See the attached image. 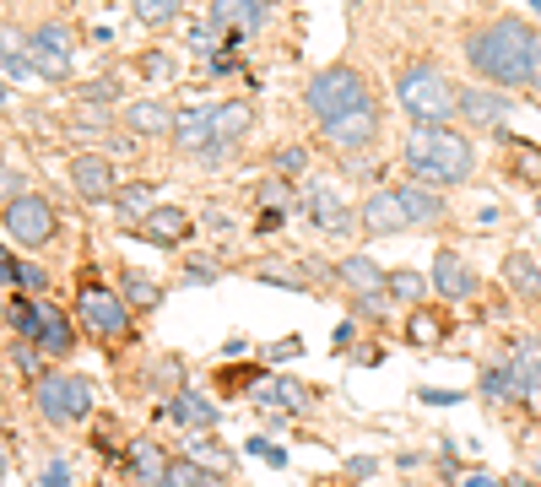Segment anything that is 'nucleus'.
Masks as SVG:
<instances>
[{"instance_id":"obj_51","label":"nucleus","mask_w":541,"mask_h":487,"mask_svg":"<svg viewBox=\"0 0 541 487\" xmlns=\"http://www.w3.org/2000/svg\"><path fill=\"white\" fill-rule=\"evenodd\" d=\"M0 282L17 287V255H6V249H0Z\"/></svg>"},{"instance_id":"obj_11","label":"nucleus","mask_w":541,"mask_h":487,"mask_svg":"<svg viewBox=\"0 0 541 487\" xmlns=\"http://www.w3.org/2000/svg\"><path fill=\"white\" fill-rule=\"evenodd\" d=\"M298 206H303V217H309L320 233H347V228H358V212L347 206V195H341L336 184H325V179L303 184Z\"/></svg>"},{"instance_id":"obj_46","label":"nucleus","mask_w":541,"mask_h":487,"mask_svg":"<svg viewBox=\"0 0 541 487\" xmlns=\"http://www.w3.org/2000/svg\"><path fill=\"white\" fill-rule=\"evenodd\" d=\"M217 271L222 266H211V260H190V266H184V282H217Z\"/></svg>"},{"instance_id":"obj_43","label":"nucleus","mask_w":541,"mask_h":487,"mask_svg":"<svg viewBox=\"0 0 541 487\" xmlns=\"http://www.w3.org/2000/svg\"><path fill=\"white\" fill-rule=\"evenodd\" d=\"M293 352H303V336H282L276 347L260 352V363H282V358H293Z\"/></svg>"},{"instance_id":"obj_57","label":"nucleus","mask_w":541,"mask_h":487,"mask_svg":"<svg viewBox=\"0 0 541 487\" xmlns=\"http://www.w3.org/2000/svg\"><path fill=\"white\" fill-rule=\"evenodd\" d=\"M504 487H531V482H525V477H514V482H504Z\"/></svg>"},{"instance_id":"obj_9","label":"nucleus","mask_w":541,"mask_h":487,"mask_svg":"<svg viewBox=\"0 0 541 487\" xmlns=\"http://www.w3.org/2000/svg\"><path fill=\"white\" fill-rule=\"evenodd\" d=\"M71 28H60V22H44V28L28 33V65L33 76H44V82H71Z\"/></svg>"},{"instance_id":"obj_54","label":"nucleus","mask_w":541,"mask_h":487,"mask_svg":"<svg viewBox=\"0 0 541 487\" xmlns=\"http://www.w3.org/2000/svg\"><path fill=\"white\" fill-rule=\"evenodd\" d=\"M466 487H498V482L487 477V471H471V477H466Z\"/></svg>"},{"instance_id":"obj_22","label":"nucleus","mask_w":541,"mask_h":487,"mask_svg":"<svg viewBox=\"0 0 541 487\" xmlns=\"http://www.w3.org/2000/svg\"><path fill=\"white\" fill-rule=\"evenodd\" d=\"M168 417H174V428H184V433H211L217 428V401H206L195 385H184L168 396Z\"/></svg>"},{"instance_id":"obj_20","label":"nucleus","mask_w":541,"mask_h":487,"mask_svg":"<svg viewBox=\"0 0 541 487\" xmlns=\"http://www.w3.org/2000/svg\"><path fill=\"white\" fill-rule=\"evenodd\" d=\"M504 287L514 298H520V304H541V255L536 249H509L504 255Z\"/></svg>"},{"instance_id":"obj_38","label":"nucleus","mask_w":541,"mask_h":487,"mask_svg":"<svg viewBox=\"0 0 541 487\" xmlns=\"http://www.w3.org/2000/svg\"><path fill=\"white\" fill-rule=\"evenodd\" d=\"M390 293L406 298V304H422V298H428V276L422 271H390Z\"/></svg>"},{"instance_id":"obj_40","label":"nucleus","mask_w":541,"mask_h":487,"mask_svg":"<svg viewBox=\"0 0 541 487\" xmlns=\"http://www.w3.org/2000/svg\"><path fill=\"white\" fill-rule=\"evenodd\" d=\"M17 287H22L28 298H44V293H49V271L38 266V260H17Z\"/></svg>"},{"instance_id":"obj_39","label":"nucleus","mask_w":541,"mask_h":487,"mask_svg":"<svg viewBox=\"0 0 541 487\" xmlns=\"http://www.w3.org/2000/svg\"><path fill=\"white\" fill-rule=\"evenodd\" d=\"M76 98H82V109L87 103H114L120 98V76H92V82L76 87Z\"/></svg>"},{"instance_id":"obj_35","label":"nucleus","mask_w":541,"mask_h":487,"mask_svg":"<svg viewBox=\"0 0 541 487\" xmlns=\"http://www.w3.org/2000/svg\"><path fill=\"white\" fill-rule=\"evenodd\" d=\"M439 336H444L439 314H433L428 304H417V309H412V320H406V341H412V347H433Z\"/></svg>"},{"instance_id":"obj_59","label":"nucleus","mask_w":541,"mask_h":487,"mask_svg":"<svg viewBox=\"0 0 541 487\" xmlns=\"http://www.w3.org/2000/svg\"><path fill=\"white\" fill-rule=\"evenodd\" d=\"M266 6H282V0H266Z\"/></svg>"},{"instance_id":"obj_26","label":"nucleus","mask_w":541,"mask_h":487,"mask_svg":"<svg viewBox=\"0 0 541 487\" xmlns=\"http://www.w3.org/2000/svg\"><path fill=\"white\" fill-rule=\"evenodd\" d=\"M136 233H141V239H152V244H179L184 233H190V212H179V206H157V212H147L136 222Z\"/></svg>"},{"instance_id":"obj_55","label":"nucleus","mask_w":541,"mask_h":487,"mask_svg":"<svg viewBox=\"0 0 541 487\" xmlns=\"http://www.w3.org/2000/svg\"><path fill=\"white\" fill-rule=\"evenodd\" d=\"M6 466H11V444H6V433H0V477H6Z\"/></svg>"},{"instance_id":"obj_25","label":"nucleus","mask_w":541,"mask_h":487,"mask_svg":"<svg viewBox=\"0 0 541 487\" xmlns=\"http://www.w3.org/2000/svg\"><path fill=\"white\" fill-rule=\"evenodd\" d=\"M336 276L352 287V298H374V293H390V271H379L368 255H347L336 266Z\"/></svg>"},{"instance_id":"obj_10","label":"nucleus","mask_w":541,"mask_h":487,"mask_svg":"<svg viewBox=\"0 0 541 487\" xmlns=\"http://www.w3.org/2000/svg\"><path fill=\"white\" fill-rule=\"evenodd\" d=\"M266 0H211L206 6V22L222 44H249L260 28H266Z\"/></svg>"},{"instance_id":"obj_48","label":"nucleus","mask_w":541,"mask_h":487,"mask_svg":"<svg viewBox=\"0 0 541 487\" xmlns=\"http://www.w3.org/2000/svg\"><path fill=\"white\" fill-rule=\"evenodd\" d=\"M374 471H379V460H368V455L347 460V477H352V482H368V477H374Z\"/></svg>"},{"instance_id":"obj_6","label":"nucleus","mask_w":541,"mask_h":487,"mask_svg":"<svg viewBox=\"0 0 541 487\" xmlns=\"http://www.w3.org/2000/svg\"><path fill=\"white\" fill-rule=\"evenodd\" d=\"M76 320H82L92 336H103L109 347L130 336V304L114 287H103L98 276H82V287H76Z\"/></svg>"},{"instance_id":"obj_29","label":"nucleus","mask_w":541,"mask_h":487,"mask_svg":"<svg viewBox=\"0 0 541 487\" xmlns=\"http://www.w3.org/2000/svg\"><path fill=\"white\" fill-rule=\"evenodd\" d=\"M114 212H120L125 222L130 217H147V212H157V190H152V184H125V190H114Z\"/></svg>"},{"instance_id":"obj_27","label":"nucleus","mask_w":541,"mask_h":487,"mask_svg":"<svg viewBox=\"0 0 541 487\" xmlns=\"http://www.w3.org/2000/svg\"><path fill=\"white\" fill-rule=\"evenodd\" d=\"M477 396H482V401H493V406H509V401H520V390H514V374H509V363H487V368H482V379H477Z\"/></svg>"},{"instance_id":"obj_2","label":"nucleus","mask_w":541,"mask_h":487,"mask_svg":"<svg viewBox=\"0 0 541 487\" xmlns=\"http://www.w3.org/2000/svg\"><path fill=\"white\" fill-rule=\"evenodd\" d=\"M401 163L428 190H455V184H466L477 174V147L450 125H412L406 130V147H401Z\"/></svg>"},{"instance_id":"obj_44","label":"nucleus","mask_w":541,"mask_h":487,"mask_svg":"<svg viewBox=\"0 0 541 487\" xmlns=\"http://www.w3.org/2000/svg\"><path fill=\"white\" fill-rule=\"evenodd\" d=\"M17 195H28V190H22V174H17V168H0V201H17Z\"/></svg>"},{"instance_id":"obj_13","label":"nucleus","mask_w":541,"mask_h":487,"mask_svg":"<svg viewBox=\"0 0 541 487\" xmlns=\"http://www.w3.org/2000/svg\"><path fill=\"white\" fill-rule=\"evenodd\" d=\"M433 293L450 298V304H466V298L482 293V276L460 249H439V255H433Z\"/></svg>"},{"instance_id":"obj_52","label":"nucleus","mask_w":541,"mask_h":487,"mask_svg":"<svg viewBox=\"0 0 541 487\" xmlns=\"http://www.w3.org/2000/svg\"><path fill=\"white\" fill-rule=\"evenodd\" d=\"M422 401H428V406H450V401H460V396H450V390H422Z\"/></svg>"},{"instance_id":"obj_37","label":"nucleus","mask_w":541,"mask_h":487,"mask_svg":"<svg viewBox=\"0 0 541 487\" xmlns=\"http://www.w3.org/2000/svg\"><path fill=\"white\" fill-rule=\"evenodd\" d=\"M120 298H130L136 309H152L157 298H163V287H157L152 276H141V271H125V287H120Z\"/></svg>"},{"instance_id":"obj_24","label":"nucleus","mask_w":541,"mask_h":487,"mask_svg":"<svg viewBox=\"0 0 541 487\" xmlns=\"http://www.w3.org/2000/svg\"><path fill=\"white\" fill-rule=\"evenodd\" d=\"M174 120L179 114L168 109L163 98H136V103H125V130L130 136H174Z\"/></svg>"},{"instance_id":"obj_41","label":"nucleus","mask_w":541,"mask_h":487,"mask_svg":"<svg viewBox=\"0 0 541 487\" xmlns=\"http://www.w3.org/2000/svg\"><path fill=\"white\" fill-rule=\"evenodd\" d=\"M136 71L147 76V82H168V76H174V60H168V55H141Z\"/></svg>"},{"instance_id":"obj_45","label":"nucleus","mask_w":541,"mask_h":487,"mask_svg":"<svg viewBox=\"0 0 541 487\" xmlns=\"http://www.w3.org/2000/svg\"><path fill=\"white\" fill-rule=\"evenodd\" d=\"M71 482V471H65V460H49L44 471H38V487H65Z\"/></svg>"},{"instance_id":"obj_32","label":"nucleus","mask_w":541,"mask_h":487,"mask_svg":"<svg viewBox=\"0 0 541 487\" xmlns=\"http://www.w3.org/2000/svg\"><path fill=\"white\" fill-rule=\"evenodd\" d=\"M0 65H6L11 76H33V65H28V33L0 28Z\"/></svg>"},{"instance_id":"obj_61","label":"nucleus","mask_w":541,"mask_h":487,"mask_svg":"<svg viewBox=\"0 0 541 487\" xmlns=\"http://www.w3.org/2000/svg\"><path fill=\"white\" fill-rule=\"evenodd\" d=\"M98 487H114V482H98Z\"/></svg>"},{"instance_id":"obj_36","label":"nucleus","mask_w":541,"mask_h":487,"mask_svg":"<svg viewBox=\"0 0 541 487\" xmlns=\"http://www.w3.org/2000/svg\"><path fill=\"white\" fill-rule=\"evenodd\" d=\"M130 11H136V22H147V28H168L184 11V0H130Z\"/></svg>"},{"instance_id":"obj_14","label":"nucleus","mask_w":541,"mask_h":487,"mask_svg":"<svg viewBox=\"0 0 541 487\" xmlns=\"http://www.w3.org/2000/svg\"><path fill=\"white\" fill-rule=\"evenodd\" d=\"M509 374H514V390H520V406L541 401V336H509V352H504Z\"/></svg>"},{"instance_id":"obj_31","label":"nucleus","mask_w":541,"mask_h":487,"mask_svg":"<svg viewBox=\"0 0 541 487\" xmlns=\"http://www.w3.org/2000/svg\"><path fill=\"white\" fill-rule=\"evenodd\" d=\"M309 163H314V157H309V147H303V141H287V147L271 152V174L287 179V184L303 179V168H309Z\"/></svg>"},{"instance_id":"obj_58","label":"nucleus","mask_w":541,"mask_h":487,"mask_svg":"<svg viewBox=\"0 0 541 487\" xmlns=\"http://www.w3.org/2000/svg\"><path fill=\"white\" fill-rule=\"evenodd\" d=\"M536 212H541V190H536Z\"/></svg>"},{"instance_id":"obj_12","label":"nucleus","mask_w":541,"mask_h":487,"mask_svg":"<svg viewBox=\"0 0 541 487\" xmlns=\"http://www.w3.org/2000/svg\"><path fill=\"white\" fill-rule=\"evenodd\" d=\"M358 233H363V239L412 233V222H406V206H401V190H395V184H379V190L358 206Z\"/></svg>"},{"instance_id":"obj_49","label":"nucleus","mask_w":541,"mask_h":487,"mask_svg":"<svg viewBox=\"0 0 541 487\" xmlns=\"http://www.w3.org/2000/svg\"><path fill=\"white\" fill-rule=\"evenodd\" d=\"M282 222H287V212H276V206H266V212H255V228H260V233H276Z\"/></svg>"},{"instance_id":"obj_3","label":"nucleus","mask_w":541,"mask_h":487,"mask_svg":"<svg viewBox=\"0 0 541 487\" xmlns=\"http://www.w3.org/2000/svg\"><path fill=\"white\" fill-rule=\"evenodd\" d=\"M395 98L417 125H450L460 114V87L433 60H412L395 71Z\"/></svg>"},{"instance_id":"obj_60","label":"nucleus","mask_w":541,"mask_h":487,"mask_svg":"<svg viewBox=\"0 0 541 487\" xmlns=\"http://www.w3.org/2000/svg\"><path fill=\"white\" fill-rule=\"evenodd\" d=\"M536 417H541V401H536Z\"/></svg>"},{"instance_id":"obj_4","label":"nucleus","mask_w":541,"mask_h":487,"mask_svg":"<svg viewBox=\"0 0 541 487\" xmlns=\"http://www.w3.org/2000/svg\"><path fill=\"white\" fill-rule=\"evenodd\" d=\"M303 109L320 125H336V120H347V114L379 109V103H374V87H368V76L358 65H325V71L309 76V87H303Z\"/></svg>"},{"instance_id":"obj_7","label":"nucleus","mask_w":541,"mask_h":487,"mask_svg":"<svg viewBox=\"0 0 541 487\" xmlns=\"http://www.w3.org/2000/svg\"><path fill=\"white\" fill-rule=\"evenodd\" d=\"M33 406L44 412V423H60V428L87 423V412H92V379L87 374H44L33 385Z\"/></svg>"},{"instance_id":"obj_56","label":"nucleus","mask_w":541,"mask_h":487,"mask_svg":"<svg viewBox=\"0 0 541 487\" xmlns=\"http://www.w3.org/2000/svg\"><path fill=\"white\" fill-rule=\"evenodd\" d=\"M6 103H11V87H6V82H0V109H6Z\"/></svg>"},{"instance_id":"obj_1","label":"nucleus","mask_w":541,"mask_h":487,"mask_svg":"<svg viewBox=\"0 0 541 487\" xmlns=\"http://www.w3.org/2000/svg\"><path fill=\"white\" fill-rule=\"evenodd\" d=\"M536 44H541V28H536V22L493 17V22H482V28L466 33V60H471V71H477L487 87L520 92V87H531Z\"/></svg>"},{"instance_id":"obj_17","label":"nucleus","mask_w":541,"mask_h":487,"mask_svg":"<svg viewBox=\"0 0 541 487\" xmlns=\"http://www.w3.org/2000/svg\"><path fill=\"white\" fill-rule=\"evenodd\" d=\"M514 114V98L498 87H460V120L477 130H498Z\"/></svg>"},{"instance_id":"obj_5","label":"nucleus","mask_w":541,"mask_h":487,"mask_svg":"<svg viewBox=\"0 0 541 487\" xmlns=\"http://www.w3.org/2000/svg\"><path fill=\"white\" fill-rule=\"evenodd\" d=\"M11 331H17V341H33L44 358H71L76 352V331H71V320L49 304V298H28V293H17L11 298Z\"/></svg>"},{"instance_id":"obj_53","label":"nucleus","mask_w":541,"mask_h":487,"mask_svg":"<svg viewBox=\"0 0 541 487\" xmlns=\"http://www.w3.org/2000/svg\"><path fill=\"white\" fill-rule=\"evenodd\" d=\"M525 92H531V98H541V44H536V65H531V87H525Z\"/></svg>"},{"instance_id":"obj_21","label":"nucleus","mask_w":541,"mask_h":487,"mask_svg":"<svg viewBox=\"0 0 541 487\" xmlns=\"http://www.w3.org/2000/svg\"><path fill=\"white\" fill-rule=\"evenodd\" d=\"M395 190H401V206H406V222H412V228H439V222L450 217L444 190H428V184H417V179L395 184Z\"/></svg>"},{"instance_id":"obj_19","label":"nucleus","mask_w":541,"mask_h":487,"mask_svg":"<svg viewBox=\"0 0 541 487\" xmlns=\"http://www.w3.org/2000/svg\"><path fill=\"white\" fill-rule=\"evenodd\" d=\"M211 130H217V103H190V109H179V120H174V147L190 152V157H206Z\"/></svg>"},{"instance_id":"obj_28","label":"nucleus","mask_w":541,"mask_h":487,"mask_svg":"<svg viewBox=\"0 0 541 487\" xmlns=\"http://www.w3.org/2000/svg\"><path fill=\"white\" fill-rule=\"evenodd\" d=\"M163 487H228L217 477V471H206V466H195L190 455H174V466H168V477Z\"/></svg>"},{"instance_id":"obj_42","label":"nucleus","mask_w":541,"mask_h":487,"mask_svg":"<svg viewBox=\"0 0 541 487\" xmlns=\"http://www.w3.org/2000/svg\"><path fill=\"white\" fill-rule=\"evenodd\" d=\"M249 379H260V363H255V368H222L217 385H222V390H244Z\"/></svg>"},{"instance_id":"obj_18","label":"nucleus","mask_w":541,"mask_h":487,"mask_svg":"<svg viewBox=\"0 0 541 487\" xmlns=\"http://www.w3.org/2000/svg\"><path fill=\"white\" fill-rule=\"evenodd\" d=\"M168 466H174V455H168L157 439H130L125 444V471H130L136 487H163Z\"/></svg>"},{"instance_id":"obj_30","label":"nucleus","mask_w":541,"mask_h":487,"mask_svg":"<svg viewBox=\"0 0 541 487\" xmlns=\"http://www.w3.org/2000/svg\"><path fill=\"white\" fill-rule=\"evenodd\" d=\"M190 460L195 466H206V471H233V450H222L217 439H211V433H190Z\"/></svg>"},{"instance_id":"obj_47","label":"nucleus","mask_w":541,"mask_h":487,"mask_svg":"<svg viewBox=\"0 0 541 487\" xmlns=\"http://www.w3.org/2000/svg\"><path fill=\"white\" fill-rule=\"evenodd\" d=\"M260 206H276V201H287V179H266L260 184V195H255Z\"/></svg>"},{"instance_id":"obj_50","label":"nucleus","mask_w":541,"mask_h":487,"mask_svg":"<svg viewBox=\"0 0 541 487\" xmlns=\"http://www.w3.org/2000/svg\"><path fill=\"white\" fill-rule=\"evenodd\" d=\"M352 341H358V325H336V352H352Z\"/></svg>"},{"instance_id":"obj_34","label":"nucleus","mask_w":541,"mask_h":487,"mask_svg":"<svg viewBox=\"0 0 541 487\" xmlns=\"http://www.w3.org/2000/svg\"><path fill=\"white\" fill-rule=\"evenodd\" d=\"M504 147H509V174L514 179H525V184H541V152L536 147H525V141H514V136H504Z\"/></svg>"},{"instance_id":"obj_8","label":"nucleus","mask_w":541,"mask_h":487,"mask_svg":"<svg viewBox=\"0 0 541 487\" xmlns=\"http://www.w3.org/2000/svg\"><path fill=\"white\" fill-rule=\"evenodd\" d=\"M0 222H6V233L17 239L22 249H44L49 239H55V228H60V217H55V206H49V195H17L11 206H0Z\"/></svg>"},{"instance_id":"obj_16","label":"nucleus","mask_w":541,"mask_h":487,"mask_svg":"<svg viewBox=\"0 0 541 487\" xmlns=\"http://www.w3.org/2000/svg\"><path fill=\"white\" fill-rule=\"evenodd\" d=\"M71 184H76L82 201H114V190H120L114 157L109 152H76L71 157Z\"/></svg>"},{"instance_id":"obj_15","label":"nucleus","mask_w":541,"mask_h":487,"mask_svg":"<svg viewBox=\"0 0 541 487\" xmlns=\"http://www.w3.org/2000/svg\"><path fill=\"white\" fill-rule=\"evenodd\" d=\"M249 125H255V103H249V98L217 103V130H211V147H206L201 163H222V157H228L249 136Z\"/></svg>"},{"instance_id":"obj_23","label":"nucleus","mask_w":541,"mask_h":487,"mask_svg":"<svg viewBox=\"0 0 541 487\" xmlns=\"http://www.w3.org/2000/svg\"><path fill=\"white\" fill-rule=\"evenodd\" d=\"M325 141H331L336 152H368L379 141V109H363V114H347V120L336 125H320Z\"/></svg>"},{"instance_id":"obj_33","label":"nucleus","mask_w":541,"mask_h":487,"mask_svg":"<svg viewBox=\"0 0 541 487\" xmlns=\"http://www.w3.org/2000/svg\"><path fill=\"white\" fill-rule=\"evenodd\" d=\"M255 276H260V282H276V287H293V293H309V287H314V271L282 266V260H266V266H260Z\"/></svg>"}]
</instances>
